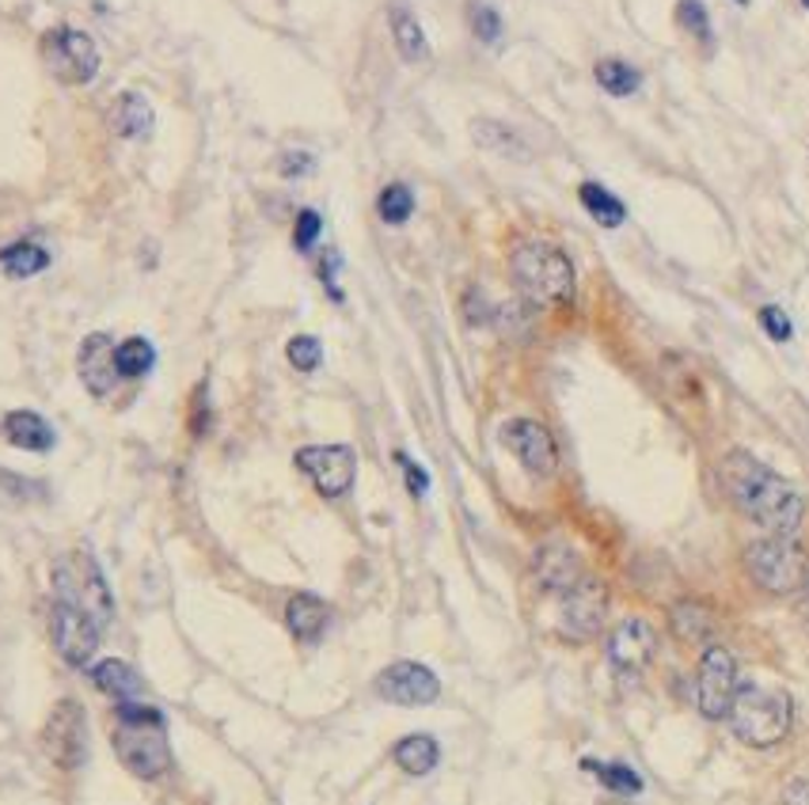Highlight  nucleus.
<instances>
[{
	"instance_id": "obj_1",
	"label": "nucleus",
	"mask_w": 809,
	"mask_h": 805,
	"mask_svg": "<svg viewBox=\"0 0 809 805\" xmlns=\"http://www.w3.org/2000/svg\"><path fill=\"white\" fill-rule=\"evenodd\" d=\"M718 479L730 502L768 536H798V528L806 525V498L779 471L760 464L753 452H726L718 464Z\"/></svg>"
},
{
	"instance_id": "obj_6",
	"label": "nucleus",
	"mask_w": 809,
	"mask_h": 805,
	"mask_svg": "<svg viewBox=\"0 0 809 805\" xmlns=\"http://www.w3.org/2000/svg\"><path fill=\"white\" fill-rule=\"evenodd\" d=\"M54 601L76 604L84 608L88 615H96L99 623L110 620V593H107V581L96 567V559L84 551L68 555L54 567Z\"/></svg>"
},
{
	"instance_id": "obj_16",
	"label": "nucleus",
	"mask_w": 809,
	"mask_h": 805,
	"mask_svg": "<svg viewBox=\"0 0 809 805\" xmlns=\"http://www.w3.org/2000/svg\"><path fill=\"white\" fill-rule=\"evenodd\" d=\"M115 342L110 335H88L81 342V354H76V373H81L84 388H88V396L96 399H107L110 391H115V384L123 380V373H118V362H115Z\"/></svg>"
},
{
	"instance_id": "obj_8",
	"label": "nucleus",
	"mask_w": 809,
	"mask_h": 805,
	"mask_svg": "<svg viewBox=\"0 0 809 805\" xmlns=\"http://www.w3.org/2000/svg\"><path fill=\"white\" fill-rule=\"evenodd\" d=\"M42 749L62 772H76L88 760V718H84L81 704L62 699L50 710L46 726H42Z\"/></svg>"
},
{
	"instance_id": "obj_43",
	"label": "nucleus",
	"mask_w": 809,
	"mask_h": 805,
	"mask_svg": "<svg viewBox=\"0 0 809 805\" xmlns=\"http://www.w3.org/2000/svg\"><path fill=\"white\" fill-rule=\"evenodd\" d=\"M802 8H809V0H802Z\"/></svg>"
},
{
	"instance_id": "obj_2",
	"label": "nucleus",
	"mask_w": 809,
	"mask_h": 805,
	"mask_svg": "<svg viewBox=\"0 0 809 805\" xmlns=\"http://www.w3.org/2000/svg\"><path fill=\"white\" fill-rule=\"evenodd\" d=\"M510 278L524 301L551 308L574 301V262L547 239H524L510 251Z\"/></svg>"
},
{
	"instance_id": "obj_20",
	"label": "nucleus",
	"mask_w": 809,
	"mask_h": 805,
	"mask_svg": "<svg viewBox=\"0 0 809 805\" xmlns=\"http://www.w3.org/2000/svg\"><path fill=\"white\" fill-rule=\"evenodd\" d=\"M286 623L300 642H316L331 623V604L312 593H297L286 608Z\"/></svg>"
},
{
	"instance_id": "obj_11",
	"label": "nucleus",
	"mask_w": 809,
	"mask_h": 805,
	"mask_svg": "<svg viewBox=\"0 0 809 805\" xmlns=\"http://www.w3.org/2000/svg\"><path fill=\"white\" fill-rule=\"evenodd\" d=\"M50 638H54L57 654H62L73 669H81V665H88L92 657H96L103 623L96 615L84 612V608L54 601V612H50Z\"/></svg>"
},
{
	"instance_id": "obj_5",
	"label": "nucleus",
	"mask_w": 809,
	"mask_h": 805,
	"mask_svg": "<svg viewBox=\"0 0 809 805\" xmlns=\"http://www.w3.org/2000/svg\"><path fill=\"white\" fill-rule=\"evenodd\" d=\"M745 570L764 593H802L809 581V555L795 536H764L745 547Z\"/></svg>"
},
{
	"instance_id": "obj_41",
	"label": "nucleus",
	"mask_w": 809,
	"mask_h": 805,
	"mask_svg": "<svg viewBox=\"0 0 809 805\" xmlns=\"http://www.w3.org/2000/svg\"><path fill=\"white\" fill-rule=\"evenodd\" d=\"M205 418H210V410H205V388H198V407H194V433H205Z\"/></svg>"
},
{
	"instance_id": "obj_32",
	"label": "nucleus",
	"mask_w": 809,
	"mask_h": 805,
	"mask_svg": "<svg viewBox=\"0 0 809 805\" xmlns=\"http://www.w3.org/2000/svg\"><path fill=\"white\" fill-rule=\"evenodd\" d=\"M286 357H289L292 369L312 373V369H320V362H323V342L316 335H297V339H289Z\"/></svg>"
},
{
	"instance_id": "obj_35",
	"label": "nucleus",
	"mask_w": 809,
	"mask_h": 805,
	"mask_svg": "<svg viewBox=\"0 0 809 805\" xmlns=\"http://www.w3.org/2000/svg\"><path fill=\"white\" fill-rule=\"evenodd\" d=\"M760 328L768 331V339H771V342H790V339H795V328H790V315L783 312L779 304L760 308Z\"/></svg>"
},
{
	"instance_id": "obj_28",
	"label": "nucleus",
	"mask_w": 809,
	"mask_h": 805,
	"mask_svg": "<svg viewBox=\"0 0 809 805\" xmlns=\"http://www.w3.org/2000/svg\"><path fill=\"white\" fill-rule=\"evenodd\" d=\"M593 76H597V84L608 92V96H635V92L642 88V73L635 65L619 62V57H605V62H597L593 68Z\"/></svg>"
},
{
	"instance_id": "obj_14",
	"label": "nucleus",
	"mask_w": 809,
	"mask_h": 805,
	"mask_svg": "<svg viewBox=\"0 0 809 805\" xmlns=\"http://www.w3.org/2000/svg\"><path fill=\"white\" fill-rule=\"evenodd\" d=\"M653 654H658V631L647 620H639V615L616 623V631L608 635V665L624 680H635L639 673H647Z\"/></svg>"
},
{
	"instance_id": "obj_36",
	"label": "nucleus",
	"mask_w": 809,
	"mask_h": 805,
	"mask_svg": "<svg viewBox=\"0 0 809 805\" xmlns=\"http://www.w3.org/2000/svg\"><path fill=\"white\" fill-rule=\"evenodd\" d=\"M320 228H323V217L316 210H300L297 217V228H292V244H297V251H308V247L320 239Z\"/></svg>"
},
{
	"instance_id": "obj_38",
	"label": "nucleus",
	"mask_w": 809,
	"mask_h": 805,
	"mask_svg": "<svg viewBox=\"0 0 809 805\" xmlns=\"http://www.w3.org/2000/svg\"><path fill=\"white\" fill-rule=\"evenodd\" d=\"M339 251L334 247H327V251L320 255V278H323V286H327V293H331V301H342V293L334 289V270H339Z\"/></svg>"
},
{
	"instance_id": "obj_29",
	"label": "nucleus",
	"mask_w": 809,
	"mask_h": 805,
	"mask_svg": "<svg viewBox=\"0 0 809 805\" xmlns=\"http://www.w3.org/2000/svg\"><path fill=\"white\" fill-rule=\"evenodd\" d=\"M115 362L126 380H141V376H149L152 365H157V350H152L149 339H126L123 346L115 350Z\"/></svg>"
},
{
	"instance_id": "obj_15",
	"label": "nucleus",
	"mask_w": 809,
	"mask_h": 805,
	"mask_svg": "<svg viewBox=\"0 0 809 805\" xmlns=\"http://www.w3.org/2000/svg\"><path fill=\"white\" fill-rule=\"evenodd\" d=\"M376 696L395 707H429L441 696V680L418 662H395L376 676Z\"/></svg>"
},
{
	"instance_id": "obj_23",
	"label": "nucleus",
	"mask_w": 809,
	"mask_h": 805,
	"mask_svg": "<svg viewBox=\"0 0 809 805\" xmlns=\"http://www.w3.org/2000/svg\"><path fill=\"white\" fill-rule=\"evenodd\" d=\"M669 623H673V635L680 642H688V646H703L714 635V615L700 601H680L673 608V615H669Z\"/></svg>"
},
{
	"instance_id": "obj_22",
	"label": "nucleus",
	"mask_w": 809,
	"mask_h": 805,
	"mask_svg": "<svg viewBox=\"0 0 809 805\" xmlns=\"http://www.w3.org/2000/svg\"><path fill=\"white\" fill-rule=\"evenodd\" d=\"M152 118L157 115H152L149 99L141 92H123L115 99V107H110V130H115V137H123V141H134V137L149 133Z\"/></svg>"
},
{
	"instance_id": "obj_27",
	"label": "nucleus",
	"mask_w": 809,
	"mask_h": 805,
	"mask_svg": "<svg viewBox=\"0 0 809 805\" xmlns=\"http://www.w3.org/2000/svg\"><path fill=\"white\" fill-rule=\"evenodd\" d=\"M92 680L99 684V691H107V696H115V699H134L137 691H141L134 669L126 662H118V657H107V662L92 665Z\"/></svg>"
},
{
	"instance_id": "obj_44",
	"label": "nucleus",
	"mask_w": 809,
	"mask_h": 805,
	"mask_svg": "<svg viewBox=\"0 0 809 805\" xmlns=\"http://www.w3.org/2000/svg\"><path fill=\"white\" fill-rule=\"evenodd\" d=\"M737 4H745V0H737Z\"/></svg>"
},
{
	"instance_id": "obj_26",
	"label": "nucleus",
	"mask_w": 809,
	"mask_h": 805,
	"mask_svg": "<svg viewBox=\"0 0 809 805\" xmlns=\"http://www.w3.org/2000/svg\"><path fill=\"white\" fill-rule=\"evenodd\" d=\"M578 198L600 228H619L627 221V205L619 202L613 191H605L600 183H593V179L578 186Z\"/></svg>"
},
{
	"instance_id": "obj_24",
	"label": "nucleus",
	"mask_w": 809,
	"mask_h": 805,
	"mask_svg": "<svg viewBox=\"0 0 809 805\" xmlns=\"http://www.w3.org/2000/svg\"><path fill=\"white\" fill-rule=\"evenodd\" d=\"M46 267H50V251L42 244H34V239H15V244H8L0 251V270L8 278H34V273H42Z\"/></svg>"
},
{
	"instance_id": "obj_17",
	"label": "nucleus",
	"mask_w": 809,
	"mask_h": 805,
	"mask_svg": "<svg viewBox=\"0 0 809 805\" xmlns=\"http://www.w3.org/2000/svg\"><path fill=\"white\" fill-rule=\"evenodd\" d=\"M532 570H536V581L551 593H571L574 586L585 578V567H582V555L574 551V547L566 544H544L536 551V562H532Z\"/></svg>"
},
{
	"instance_id": "obj_34",
	"label": "nucleus",
	"mask_w": 809,
	"mask_h": 805,
	"mask_svg": "<svg viewBox=\"0 0 809 805\" xmlns=\"http://www.w3.org/2000/svg\"><path fill=\"white\" fill-rule=\"evenodd\" d=\"M677 20L684 31H692L695 39L711 42V20H707V8L700 4V0H680L677 4Z\"/></svg>"
},
{
	"instance_id": "obj_13",
	"label": "nucleus",
	"mask_w": 809,
	"mask_h": 805,
	"mask_svg": "<svg viewBox=\"0 0 809 805\" xmlns=\"http://www.w3.org/2000/svg\"><path fill=\"white\" fill-rule=\"evenodd\" d=\"M502 444L521 460V468L536 479H551L558 471V444L544 422L536 418H510L502 426Z\"/></svg>"
},
{
	"instance_id": "obj_10",
	"label": "nucleus",
	"mask_w": 809,
	"mask_h": 805,
	"mask_svg": "<svg viewBox=\"0 0 809 805\" xmlns=\"http://www.w3.org/2000/svg\"><path fill=\"white\" fill-rule=\"evenodd\" d=\"M605 620H608V589H605V581L585 573L571 593H563L558 631H563V638H571V642H593L600 631H605Z\"/></svg>"
},
{
	"instance_id": "obj_18",
	"label": "nucleus",
	"mask_w": 809,
	"mask_h": 805,
	"mask_svg": "<svg viewBox=\"0 0 809 805\" xmlns=\"http://www.w3.org/2000/svg\"><path fill=\"white\" fill-rule=\"evenodd\" d=\"M4 437L15 449H28V452H50L57 441L54 426L42 415H34V410H12V415H4Z\"/></svg>"
},
{
	"instance_id": "obj_31",
	"label": "nucleus",
	"mask_w": 809,
	"mask_h": 805,
	"mask_svg": "<svg viewBox=\"0 0 809 805\" xmlns=\"http://www.w3.org/2000/svg\"><path fill=\"white\" fill-rule=\"evenodd\" d=\"M582 768L597 775L600 783H605L608 791H616V794H639L642 791V779L635 775L627 764H600V760H585Z\"/></svg>"
},
{
	"instance_id": "obj_7",
	"label": "nucleus",
	"mask_w": 809,
	"mask_h": 805,
	"mask_svg": "<svg viewBox=\"0 0 809 805\" xmlns=\"http://www.w3.org/2000/svg\"><path fill=\"white\" fill-rule=\"evenodd\" d=\"M42 62L62 84H88L99 73V50L92 34L76 28H54L42 34Z\"/></svg>"
},
{
	"instance_id": "obj_37",
	"label": "nucleus",
	"mask_w": 809,
	"mask_h": 805,
	"mask_svg": "<svg viewBox=\"0 0 809 805\" xmlns=\"http://www.w3.org/2000/svg\"><path fill=\"white\" fill-rule=\"evenodd\" d=\"M395 464H400L403 475H407V491L415 494V498H422V494L429 491V475H426V471H422L415 460L407 457V452H395Z\"/></svg>"
},
{
	"instance_id": "obj_40",
	"label": "nucleus",
	"mask_w": 809,
	"mask_h": 805,
	"mask_svg": "<svg viewBox=\"0 0 809 805\" xmlns=\"http://www.w3.org/2000/svg\"><path fill=\"white\" fill-rule=\"evenodd\" d=\"M779 805H809V779L787 783V791L779 794Z\"/></svg>"
},
{
	"instance_id": "obj_9",
	"label": "nucleus",
	"mask_w": 809,
	"mask_h": 805,
	"mask_svg": "<svg viewBox=\"0 0 809 805\" xmlns=\"http://www.w3.org/2000/svg\"><path fill=\"white\" fill-rule=\"evenodd\" d=\"M742 688L737 680V662L726 646H707L700 662V676H695V707H700L703 718L718 722V718L730 715L734 707V696Z\"/></svg>"
},
{
	"instance_id": "obj_3",
	"label": "nucleus",
	"mask_w": 809,
	"mask_h": 805,
	"mask_svg": "<svg viewBox=\"0 0 809 805\" xmlns=\"http://www.w3.org/2000/svg\"><path fill=\"white\" fill-rule=\"evenodd\" d=\"M115 752L137 779H157L168 772L171 744L163 733L160 710L123 699V707L115 710Z\"/></svg>"
},
{
	"instance_id": "obj_30",
	"label": "nucleus",
	"mask_w": 809,
	"mask_h": 805,
	"mask_svg": "<svg viewBox=\"0 0 809 805\" xmlns=\"http://www.w3.org/2000/svg\"><path fill=\"white\" fill-rule=\"evenodd\" d=\"M376 213H381L384 225H403V221H411V213H415V194H411V186H403V183L384 186L381 198H376Z\"/></svg>"
},
{
	"instance_id": "obj_21",
	"label": "nucleus",
	"mask_w": 809,
	"mask_h": 805,
	"mask_svg": "<svg viewBox=\"0 0 809 805\" xmlns=\"http://www.w3.org/2000/svg\"><path fill=\"white\" fill-rule=\"evenodd\" d=\"M388 23H392V39H395V50H400L403 62H426L429 57V42H426V31H422V23L415 20V12H411L407 4H392L388 8Z\"/></svg>"
},
{
	"instance_id": "obj_19",
	"label": "nucleus",
	"mask_w": 809,
	"mask_h": 805,
	"mask_svg": "<svg viewBox=\"0 0 809 805\" xmlns=\"http://www.w3.org/2000/svg\"><path fill=\"white\" fill-rule=\"evenodd\" d=\"M471 137L479 141V149L494 152V157L518 160V164H529V160H532V152H529V144H524V137L513 130V126L498 122V118H479V122L471 126Z\"/></svg>"
},
{
	"instance_id": "obj_42",
	"label": "nucleus",
	"mask_w": 809,
	"mask_h": 805,
	"mask_svg": "<svg viewBox=\"0 0 809 805\" xmlns=\"http://www.w3.org/2000/svg\"><path fill=\"white\" fill-rule=\"evenodd\" d=\"M802 620H806V627H809V581H806V601H802Z\"/></svg>"
},
{
	"instance_id": "obj_39",
	"label": "nucleus",
	"mask_w": 809,
	"mask_h": 805,
	"mask_svg": "<svg viewBox=\"0 0 809 805\" xmlns=\"http://www.w3.org/2000/svg\"><path fill=\"white\" fill-rule=\"evenodd\" d=\"M278 168H281V175H286V179H297L300 171L312 168V157H308V152H286Z\"/></svg>"
},
{
	"instance_id": "obj_12",
	"label": "nucleus",
	"mask_w": 809,
	"mask_h": 805,
	"mask_svg": "<svg viewBox=\"0 0 809 805\" xmlns=\"http://www.w3.org/2000/svg\"><path fill=\"white\" fill-rule=\"evenodd\" d=\"M297 468L312 479L323 498H342L354 486L358 457L350 444H308L297 452Z\"/></svg>"
},
{
	"instance_id": "obj_25",
	"label": "nucleus",
	"mask_w": 809,
	"mask_h": 805,
	"mask_svg": "<svg viewBox=\"0 0 809 805\" xmlns=\"http://www.w3.org/2000/svg\"><path fill=\"white\" fill-rule=\"evenodd\" d=\"M437 760H441V749H437V741L429 733H411V738L395 744V764L407 775H429L437 768Z\"/></svg>"
},
{
	"instance_id": "obj_33",
	"label": "nucleus",
	"mask_w": 809,
	"mask_h": 805,
	"mask_svg": "<svg viewBox=\"0 0 809 805\" xmlns=\"http://www.w3.org/2000/svg\"><path fill=\"white\" fill-rule=\"evenodd\" d=\"M468 23H471V31H476V39L487 42V46L502 39V15H498L487 0H471V4H468Z\"/></svg>"
},
{
	"instance_id": "obj_4",
	"label": "nucleus",
	"mask_w": 809,
	"mask_h": 805,
	"mask_svg": "<svg viewBox=\"0 0 809 805\" xmlns=\"http://www.w3.org/2000/svg\"><path fill=\"white\" fill-rule=\"evenodd\" d=\"M734 738L748 744V749H771L790 733L795 722V704L783 688L771 684H742L734 696V707L726 715Z\"/></svg>"
}]
</instances>
